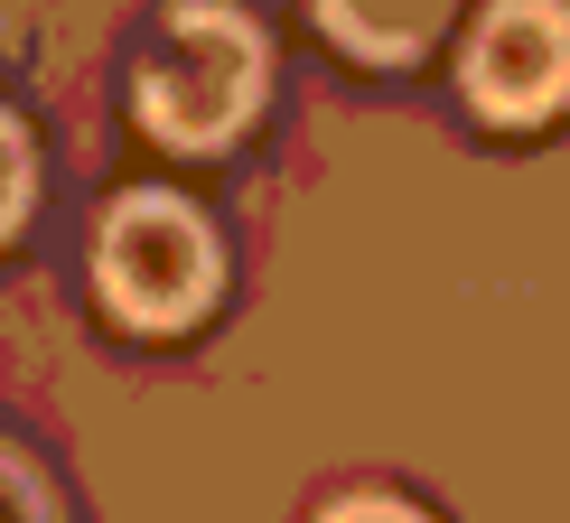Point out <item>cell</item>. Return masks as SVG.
I'll use <instances>...</instances> for the list:
<instances>
[{"instance_id": "6da1fadb", "label": "cell", "mask_w": 570, "mask_h": 523, "mask_svg": "<svg viewBox=\"0 0 570 523\" xmlns=\"http://www.w3.org/2000/svg\"><path fill=\"white\" fill-rule=\"evenodd\" d=\"M272 47L234 0H169L150 47L131 57V112L169 150H225L263 112Z\"/></svg>"}, {"instance_id": "7a4b0ae2", "label": "cell", "mask_w": 570, "mask_h": 523, "mask_svg": "<svg viewBox=\"0 0 570 523\" xmlns=\"http://www.w3.org/2000/svg\"><path fill=\"white\" fill-rule=\"evenodd\" d=\"M216 280H225L216 225H206L197 206L159 197V187L104 206V225H94V290H104L112 318L169 337V327H187L206 299H216Z\"/></svg>"}, {"instance_id": "3957f363", "label": "cell", "mask_w": 570, "mask_h": 523, "mask_svg": "<svg viewBox=\"0 0 570 523\" xmlns=\"http://www.w3.org/2000/svg\"><path fill=\"white\" fill-rule=\"evenodd\" d=\"M459 76L487 122H542L570 93V0H487Z\"/></svg>"}, {"instance_id": "277c9868", "label": "cell", "mask_w": 570, "mask_h": 523, "mask_svg": "<svg viewBox=\"0 0 570 523\" xmlns=\"http://www.w3.org/2000/svg\"><path fill=\"white\" fill-rule=\"evenodd\" d=\"M318 29L365 66H412L449 29V0H318Z\"/></svg>"}, {"instance_id": "5b68a950", "label": "cell", "mask_w": 570, "mask_h": 523, "mask_svg": "<svg viewBox=\"0 0 570 523\" xmlns=\"http://www.w3.org/2000/svg\"><path fill=\"white\" fill-rule=\"evenodd\" d=\"M0 523H57V495L19 448H0Z\"/></svg>"}, {"instance_id": "8992f818", "label": "cell", "mask_w": 570, "mask_h": 523, "mask_svg": "<svg viewBox=\"0 0 570 523\" xmlns=\"http://www.w3.org/2000/svg\"><path fill=\"white\" fill-rule=\"evenodd\" d=\"M19 216H29V131L0 112V234H19Z\"/></svg>"}, {"instance_id": "52a82bcc", "label": "cell", "mask_w": 570, "mask_h": 523, "mask_svg": "<svg viewBox=\"0 0 570 523\" xmlns=\"http://www.w3.org/2000/svg\"><path fill=\"white\" fill-rule=\"evenodd\" d=\"M318 523H421V514L393 505V495H346V505H327Z\"/></svg>"}]
</instances>
